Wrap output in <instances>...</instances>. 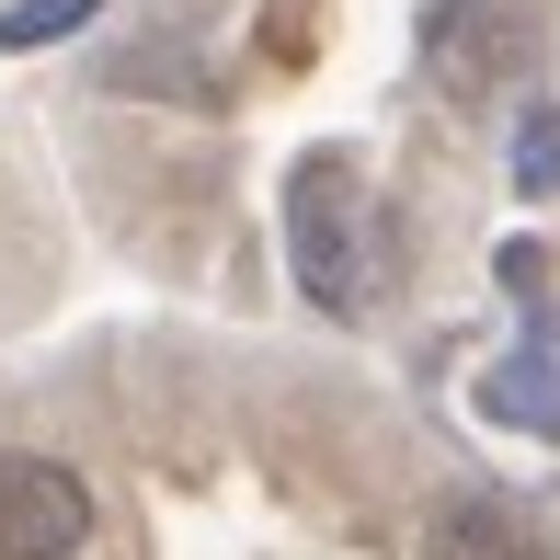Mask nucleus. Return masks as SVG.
Wrapping results in <instances>:
<instances>
[{"label":"nucleus","instance_id":"obj_1","mask_svg":"<svg viewBox=\"0 0 560 560\" xmlns=\"http://www.w3.org/2000/svg\"><path fill=\"white\" fill-rule=\"evenodd\" d=\"M287 252H298V287H310V310L354 320L366 310V195H354V172L332 149H310V161L287 172Z\"/></svg>","mask_w":560,"mask_h":560},{"label":"nucleus","instance_id":"obj_2","mask_svg":"<svg viewBox=\"0 0 560 560\" xmlns=\"http://www.w3.org/2000/svg\"><path fill=\"white\" fill-rule=\"evenodd\" d=\"M92 480L69 457H35V446H0V560H81L92 549Z\"/></svg>","mask_w":560,"mask_h":560},{"label":"nucleus","instance_id":"obj_3","mask_svg":"<svg viewBox=\"0 0 560 560\" xmlns=\"http://www.w3.org/2000/svg\"><path fill=\"white\" fill-rule=\"evenodd\" d=\"M423 46H435V69L457 92H503L515 69H538V12L526 0H446L423 23Z\"/></svg>","mask_w":560,"mask_h":560},{"label":"nucleus","instance_id":"obj_4","mask_svg":"<svg viewBox=\"0 0 560 560\" xmlns=\"http://www.w3.org/2000/svg\"><path fill=\"white\" fill-rule=\"evenodd\" d=\"M423 560H560V538L515 492H446L435 526H423Z\"/></svg>","mask_w":560,"mask_h":560},{"label":"nucleus","instance_id":"obj_5","mask_svg":"<svg viewBox=\"0 0 560 560\" xmlns=\"http://www.w3.org/2000/svg\"><path fill=\"white\" fill-rule=\"evenodd\" d=\"M480 412H492V423H526V435L560 446V366H549V354H503V366L480 377Z\"/></svg>","mask_w":560,"mask_h":560},{"label":"nucleus","instance_id":"obj_6","mask_svg":"<svg viewBox=\"0 0 560 560\" xmlns=\"http://www.w3.org/2000/svg\"><path fill=\"white\" fill-rule=\"evenodd\" d=\"M515 195H560V104H526L515 126Z\"/></svg>","mask_w":560,"mask_h":560},{"label":"nucleus","instance_id":"obj_7","mask_svg":"<svg viewBox=\"0 0 560 560\" xmlns=\"http://www.w3.org/2000/svg\"><path fill=\"white\" fill-rule=\"evenodd\" d=\"M104 12V0H12V12H0V46H58L69 23H92Z\"/></svg>","mask_w":560,"mask_h":560}]
</instances>
